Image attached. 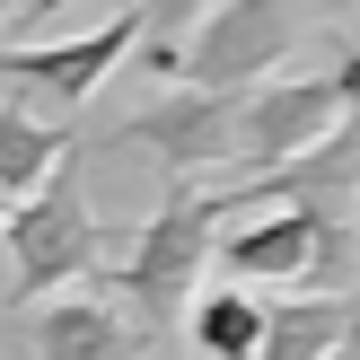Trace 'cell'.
Segmentation results:
<instances>
[{"instance_id": "cell-1", "label": "cell", "mask_w": 360, "mask_h": 360, "mask_svg": "<svg viewBox=\"0 0 360 360\" xmlns=\"http://www.w3.org/2000/svg\"><path fill=\"white\" fill-rule=\"evenodd\" d=\"M229 220H246V185L167 176V202L123 238L115 273H105V290L123 299V316H132L141 334H176V326H185V308H193V290H202L211 246H220Z\"/></svg>"}, {"instance_id": "cell-2", "label": "cell", "mask_w": 360, "mask_h": 360, "mask_svg": "<svg viewBox=\"0 0 360 360\" xmlns=\"http://www.w3.org/2000/svg\"><path fill=\"white\" fill-rule=\"evenodd\" d=\"M123 238H132V229H105L97 211H88L79 167L62 158L27 202H9V229H0V246H9V264H18V308H35V299L105 273V255H123Z\"/></svg>"}, {"instance_id": "cell-3", "label": "cell", "mask_w": 360, "mask_h": 360, "mask_svg": "<svg viewBox=\"0 0 360 360\" xmlns=\"http://www.w3.org/2000/svg\"><path fill=\"white\" fill-rule=\"evenodd\" d=\"M299 35H308L299 0H211L185 35L176 88H255L299 53Z\"/></svg>"}, {"instance_id": "cell-4", "label": "cell", "mask_w": 360, "mask_h": 360, "mask_svg": "<svg viewBox=\"0 0 360 360\" xmlns=\"http://www.w3.org/2000/svg\"><path fill=\"white\" fill-rule=\"evenodd\" d=\"M352 123V97L334 70H290V79H255L238 97V167L246 176H273L290 158H308L326 132Z\"/></svg>"}, {"instance_id": "cell-5", "label": "cell", "mask_w": 360, "mask_h": 360, "mask_svg": "<svg viewBox=\"0 0 360 360\" xmlns=\"http://www.w3.org/2000/svg\"><path fill=\"white\" fill-rule=\"evenodd\" d=\"M150 35V18H141V0L132 9H115V18H97V27H79V35H53V44H9L0 53V79L9 88H35L44 105H88L105 88V70L123 62V53Z\"/></svg>"}, {"instance_id": "cell-6", "label": "cell", "mask_w": 360, "mask_h": 360, "mask_svg": "<svg viewBox=\"0 0 360 360\" xmlns=\"http://www.w3.org/2000/svg\"><path fill=\"white\" fill-rule=\"evenodd\" d=\"M238 97L246 88H176V97L141 105L115 141L150 150L167 176H202V167H238Z\"/></svg>"}, {"instance_id": "cell-7", "label": "cell", "mask_w": 360, "mask_h": 360, "mask_svg": "<svg viewBox=\"0 0 360 360\" xmlns=\"http://www.w3.org/2000/svg\"><path fill=\"white\" fill-rule=\"evenodd\" d=\"M326 220L334 211H308V202H281V211H255V220H229L220 246H211V264H220L229 281H246V290H273V281H308L316 246H326Z\"/></svg>"}, {"instance_id": "cell-8", "label": "cell", "mask_w": 360, "mask_h": 360, "mask_svg": "<svg viewBox=\"0 0 360 360\" xmlns=\"http://www.w3.org/2000/svg\"><path fill=\"white\" fill-rule=\"evenodd\" d=\"M27 352L35 360H132L141 326L115 308V299H88V290H53L27 308Z\"/></svg>"}, {"instance_id": "cell-9", "label": "cell", "mask_w": 360, "mask_h": 360, "mask_svg": "<svg viewBox=\"0 0 360 360\" xmlns=\"http://www.w3.org/2000/svg\"><path fill=\"white\" fill-rule=\"evenodd\" d=\"M79 150L62 115H27V105H0V202H27L62 158Z\"/></svg>"}, {"instance_id": "cell-10", "label": "cell", "mask_w": 360, "mask_h": 360, "mask_svg": "<svg viewBox=\"0 0 360 360\" xmlns=\"http://www.w3.org/2000/svg\"><path fill=\"white\" fill-rule=\"evenodd\" d=\"M185 343L202 360H255L264 352V299L246 281H220V290H193L185 308Z\"/></svg>"}, {"instance_id": "cell-11", "label": "cell", "mask_w": 360, "mask_h": 360, "mask_svg": "<svg viewBox=\"0 0 360 360\" xmlns=\"http://www.w3.org/2000/svg\"><path fill=\"white\" fill-rule=\"evenodd\" d=\"M343 308L352 299H326V290H299L281 308H264V352L255 360H326V352H343Z\"/></svg>"}, {"instance_id": "cell-12", "label": "cell", "mask_w": 360, "mask_h": 360, "mask_svg": "<svg viewBox=\"0 0 360 360\" xmlns=\"http://www.w3.org/2000/svg\"><path fill=\"white\" fill-rule=\"evenodd\" d=\"M115 9H132V0H18L9 9V27H53V18H115Z\"/></svg>"}, {"instance_id": "cell-13", "label": "cell", "mask_w": 360, "mask_h": 360, "mask_svg": "<svg viewBox=\"0 0 360 360\" xmlns=\"http://www.w3.org/2000/svg\"><path fill=\"white\" fill-rule=\"evenodd\" d=\"M202 9H211V0H141V18H150V44H185Z\"/></svg>"}, {"instance_id": "cell-14", "label": "cell", "mask_w": 360, "mask_h": 360, "mask_svg": "<svg viewBox=\"0 0 360 360\" xmlns=\"http://www.w3.org/2000/svg\"><path fill=\"white\" fill-rule=\"evenodd\" d=\"M334 79H343V97H352V123H360V35H343V62H334Z\"/></svg>"}, {"instance_id": "cell-15", "label": "cell", "mask_w": 360, "mask_h": 360, "mask_svg": "<svg viewBox=\"0 0 360 360\" xmlns=\"http://www.w3.org/2000/svg\"><path fill=\"white\" fill-rule=\"evenodd\" d=\"M343 360H360V290H352V308H343Z\"/></svg>"}, {"instance_id": "cell-16", "label": "cell", "mask_w": 360, "mask_h": 360, "mask_svg": "<svg viewBox=\"0 0 360 360\" xmlns=\"http://www.w3.org/2000/svg\"><path fill=\"white\" fill-rule=\"evenodd\" d=\"M0 229H9V202H0Z\"/></svg>"}, {"instance_id": "cell-17", "label": "cell", "mask_w": 360, "mask_h": 360, "mask_svg": "<svg viewBox=\"0 0 360 360\" xmlns=\"http://www.w3.org/2000/svg\"><path fill=\"white\" fill-rule=\"evenodd\" d=\"M334 9H360V0H334Z\"/></svg>"}, {"instance_id": "cell-18", "label": "cell", "mask_w": 360, "mask_h": 360, "mask_svg": "<svg viewBox=\"0 0 360 360\" xmlns=\"http://www.w3.org/2000/svg\"><path fill=\"white\" fill-rule=\"evenodd\" d=\"M9 9H18V0H0V18H9Z\"/></svg>"}, {"instance_id": "cell-19", "label": "cell", "mask_w": 360, "mask_h": 360, "mask_svg": "<svg viewBox=\"0 0 360 360\" xmlns=\"http://www.w3.org/2000/svg\"><path fill=\"white\" fill-rule=\"evenodd\" d=\"M352 229H360V211H352Z\"/></svg>"}]
</instances>
